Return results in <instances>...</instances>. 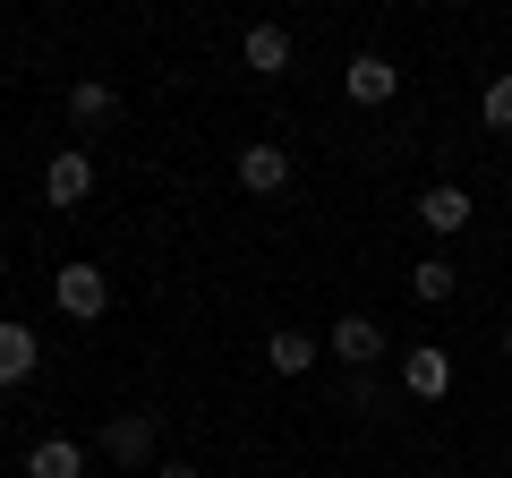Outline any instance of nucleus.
<instances>
[{
    "instance_id": "nucleus-1",
    "label": "nucleus",
    "mask_w": 512,
    "mask_h": 478,
    "mask_svg": "<svg viewBox=\"0 0 512 478\" xmlns=\"http://www.w3.org/2000/svg\"><path fill=\"white\" fill-rule=\"evenodd\" d=\"M52 299H60V316H69V325H94V316L111 308V274L77 257V265H60V274H52Z\"/></svg>"
},
{
    "instance_id": "nucleus-2",
    "label": "nucleus",
    "mask_w": 512,
    "mask_h": 478,
    "mask_svg": "<svg viewBox=\"0 0 512 478\" xmlns=\"http://www.w3.org/2000/svg\"><path fill=\"white\" fill-rule=\"evenodd\" d=\"M154 436H163L154 410H120V419L103 427V453L120 461V470H154Z\"/></svg>"
},
{
    "instance_id": "nucleus-3",
    "label": "nucleus",
    "mask_w": 512,
    "mask_h": 478,
    "mask_svg": "<svg viewBox=\"0 0 512 478\" xmlns=\"http://www.w3.org/2000/svg\"><path fill=\"white\" fill-rule=\"evenodd\" d=\"M342 94H350L359 111H376V103H393V94H402V69H393L384 52H350V69H342Z\"/></svg>"
},
{
    "instance_id": "nucleus-4",
    "label": "nucleus",
    "mask_w": 512,
    "mask_h": 478,
    "mask_svg": "<svg viewBox=\"0 0 512 478\" xmlns=\"http://www.w3.org/2000/svg\"><path fill=\"white\" fill-rule=\"evenodd\" d=\"M43 197H52L60 214H77V205L94 197V163H86V146H69V154H52V163H43Z\"/></svg>"
},
{
    "instance_id": "nucleus-5",
    "label": "nucleus",
    "mask_w": 512,
    "mask_h": 478,
    "mask_svg": "<svg viewBox=\"0 0 512 478\" xmlns=\"http://www.w3.org/2000/svg\"><path fill=\"white\" fill-rule=\"evenodd\" d=\"M470 214H478V205H470V188H453V180L419 188V222H427V231H444V239H453V231H470Z\"/></svg>"
},
{
    "instance_id": "nucleus-6",
    "label": "nucleus",
    "mask_w": 512,
    "mask_h": 478,
    "mask_svg": "<svg viewBox=\"0 0 512 478\" xmlns=\"http://www.w3.org/2000/svg\"><path fill=\"white\" fill-rule=\"evenodd\" d=\"M402 385L419 393V402H444V393H453V359H444L436 342H419V350L402 359Z\"/></svg>"
},
{
    "instance_id": "nucleus-7",
    "label": "nucleus",
    "mask_w": 512,
    "mask_h": 478,
    "mask_svg": "<svg viewBox=\"0 0 512 478\" xmlns=\"http://www.w3.org/2000/svg\"><path fill=\"white\" fill-rule=\"evenodd\" d=\"M325 350L342 359V368H367V359L384 350V325H376V316H342V325L325 333Z\"/></svg>"
},
{
    "instance_id": "nucleus-8",
    "label": "nucleus",
    "mask_w": 512,
    "mask_h": 478,
    "mask_svg": "<svg viewBox=\"0 0 512 478\" xmlns=\"http://www.w3.org/2000/svg\"><path fill=\"white\" fill-rule=\"evenodd\" d=\"M35 359H43V342L18 325V316H0V393L26 385V376H35Z\"/></svg>"
},
{
    "instance_id": "nucleus-9",
    "label": "nucleus",
    "mask_w": 512,
    "mask_h": 478,
    "mask_svg": "<svg viewBox=\"0 0 512 478\" xmlns=\"http://www.w3.org/2000/svg\"><path fill=\"white\" fill-rule=\"evenodd\" d=\"M239 188H248V197L291 188V154H282V146H248V154H239Z\"/></svg>"
},
{
    "instance_id": "nucleus-10",
    "label": "nucleus",
    "mask_w": 512,
    "mask_h": 478,
    "mask_svg": "<svg viewBox=\"0 0 512 478\" xmlns=\"http://www.w3.org/2000/svg\"><path fill=\"white\" fill-rule=\"evenodd\" d=\"M316 350H325L316 333L282 325V333H265V368H274V376H308V368H316Z\"/></svg>"
},
{
    "instance_id": "nucleus-11",
    "label": "nucleus",
    "mask_w": 512,
    "mask_h": 478,
    "mask_svg": "<svg viewBox=\"0 0 512 478\" xmlns=\"http://www.w3.org/2000/svg\"><path fill=\"white\" fill-rule=\"evenodd\" d=\"M239 60H248L256 77H282V69H291V26H248Z\"/></svg>"
},
{
    "instance_id": "nucleus-12",
    "label": "nucleus",
    "mask_w": 512,
    "mask_h": 478,
    "mask_svg": "<svg viewBox=\"0 0 512 478\" xmlns=\"http://www.w3.org/2000/svg\"><path fill=\"white\" fill-rule=\"evenodd\" d=\"M453 291H461V265L453 257H419V265H410V299H419V308H444Z\"/></svg>"
},
{
    "instance_id": "nucleus-13",
    "label": "nucleus",
    "mask_w": 512,
    "mask_h": 478,
    "mask_svg": "<svg viewBox=\"0 0 512 478\" xmlns=\"http://www.w3.org/2000/svg\"><path fill=\"white\" fill-rule=\"evenodd\" d=\"M26 478H86V453H77L69 436H43L35 453H26Z\"/></svg>"
},
{
    "instance_id": "nucleus-14",
    "label": "nucleus",
    "mask_w": 512,
    "mask_h": 478,
    "mask_svg": "<svg viewBox=\"0 0 512 478\" xmlns=\"http://www.w3.org/2000/svg\"><path fill=\"white\" fill-rule=\"evenodd\" d=\"M111 111H120V94H111L103 77H77V86H69V120H77V129H103Z\"/></svg>"
},
{
    "instance_id": "nucleus-15",
    "label": "nucleus",
    "mask_w": 512,
    "mask_h": 478,
    "mask_svg": "<svg viewBox=\"0 0 512 478\" xmlns=\"http://www.w3.org/2000/svg\"><path fill=\"white\" fill-rule=\"evenodd\" d=\"M478 111H487V129H512V77H495V86L478 94Z\"/></svg>"
},
{
    "instance_id": "nucleus-16",
    "label": "nucleus",
    "mask_w": 512,
    "mask_h": 478,
    "mask_svg": "<svg viewBox=\"0 0 512 478\" xmlns=\"http://www.w3.org/2000/svg\"><path fill=\"white\" fill-rule=\"evenodd\" d=\"M154 478H205L197 461H154Z\"/></svg>"
},
{
    "instance_id": "nucleus-17",
    "label": "nucleus",
    "mask_w": 512,
    "mask_h": 478,
    "mask_svg": "<svg viewBox=\"0 0 512 478\" xmlns=\"http://www.w3.org/2000/svg\"><path fill=\"white\" fill-rule=\"evenodd\" d=\"M504 359H512V325H504Z\"/></svg>"
}]
</instances>
